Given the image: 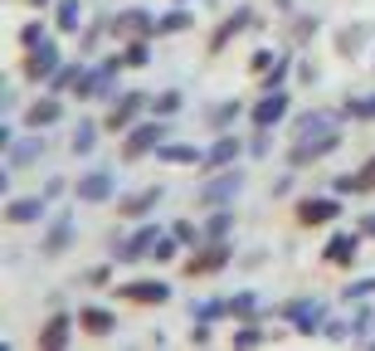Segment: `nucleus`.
<instances>
[{
	"label": "nucleus",
	"mask_w": 375,
	"mask_h": 351,
	"mask_svg": "<svg viewBox=\"0 0 375 351\" xmlns=\"http://www.w3.org/2000/svg\"><path fill=\"white\" fill-rule=\"evenodd\" d=\"M161 137H166V127H137V132L122 142V161H137V156H146V151H151Z\"/></svg>",
	"instance_id": "obj_1"
},
{
	"label": "nucleus",
	"mask_w": 375,
	"mask_h": 351,
	"mask_svg": "<svg viewBox=\"0 0 375 351\" xmlns=\"http://www.w3.org/2000/svg\"><path fill=\"white\" fill-rule=\"evenodd\" d=\"M297 220H302V225H327V220H336V200H317V195H312V200L297 205Z\"/></svg>",
	"instance_id": "obj_2"
},
{
	"label": "nucleus",
	"mask_w": 375,
	"mask_h": 351,
	"mask_svg": "<svg viewBox=\"0 0 375 351\" xmlns=\"http://www.w3.org/2000/svg\"><path fill=\"white\" fill-rule=\"evenodd\" d=\"M224 263H229V249H224V244H214L210 254H195V259H190L186 273H190V278H200V273H214V268H224Z\"/></svg>",
	"instance_id": "obj_3"
},
{
	"label": "nucleus",
	"mask_w": 375,
	"mask_h": 351,
	"mask_svg": "<svg viewBox=\"0 0 375 351\" xmlns=\"http://www.w3.org/2000/svg\"><path fill=\"white\" fill-rule=\"evenodd\" d=\"M282 113H287V93H278V88H273V93H268V98L254 108V127H273Z\"/></svg>",
	"instance_id": "obj_4"
},
{
	"label": "nucleus",
	"mask_w": 375,
	"mask_h": 351,
	"mask_svg": "<svg viewBox=\"0 0 375 351\" xmlns=\"http://www.w3.org/2000/svg\"><path fill=\"white\" fill-rule=\"evenodd\" d=\"M142 103H146V98H142V93H127V98H122V103H117V108H112V113H107V132H122V127H127V122H132V117L142 113Z\"/></svg>",
	"instance_id": "obj_5"
},
{
	"label": "nucleus",
	"mask_w": 375,
	"mask_h": 351,
	"mask_svg": "<svg viewBox=\"0 0 375 351\" xmlns=\"http://www.w3.org/2000/svg\"><path fill=\"white\" fill-rule=\"evenodd\" d=\"M336 142H341L336 132H327V137H317V142H302V146L292 151V166H307V161H317V156H327V151H332Z\"/></svg>",
	"instance_id": "obj_6"
},
{
	"label": "nucleus",
	"mask_w": 375,
	"mask_h": 351,
	"mask_svg": "<svg viewBox=\"0 0 375 351\" xmlns=\"http://www.w3.org/2000/svg\"><path fill=\"white\" fill-rule=\"evenodd\" d=\"M117 293L132 298V303H166V298H171L166 283H127V288H117Z\"/></svg>",
	"instance_id": "obj_7"
},
{
	"label": "nucleus",
	"mask_w": 375,
	"mask_h": 351,
	"mask_svg": "<svg viewBox=\"0 0 375 351\" xmlns=\"http://www.w3.org/2000/svg\"><path fill=\"white\" fill-rule=\"evenodd\" d=\"M59 113H64V108H59V98H44V103H34V108L25 113V127H29V132H39V127L59 122Z\"/></svg>",
	"instance_id": "obj_8"
},
{
	"label": "nucleus",
	"mask_w": 375,
	"mask_h": 351,
	"mask_svg": "<svg viewBox=\"0 0 375 351\" xmlns=\"http://www.w3.org/2000/svg\"><path fill=\"white\" fill-rule=\"evenodd\" d=\"M79 195H83V200H107V195H112V176H107V171L83 176V181H79Z\"/></svg>",
	"instance_id": "obj_9"
},
{
	"label": "nucleus",
	"mask_w": 375,
	"mask_h": 351,
	"mask_svg": "<svg viewBox=\"0 0 375 351\" xmlns=\"http://www.w3.org/2000/svg\"><path fill=\"white\" fill-rule=\"evenodd\" d=\"M54 64H59V49H54V44H44V49H34V54H29L25 74H29V78H44V74H54Z\"/></svg>",
	"instance_id": "obj_10"
},
{
	"label": "nucleus",
	"mask_w": 375,
	"mask_h": 351,
	"mask_svg": "<svg viewBox=\"0 0 375 351\" xmlns=\"http://www.w3.org/2000/svg\"><path fill=\"white\" fill-rule=\"evenodd\" d=\"M79 322H83V332H93V337H107L117 322H112V312H102V308H83L79 312Z\"/></svg>",
	"instance_id": "obj_11"
},
{
	"label": "nucleus",
	"mask_w": 375,
	"mask_h": 351,
	"mask_svg": "<svg viewBox=\"0 0 375 351\" xmlns=\"http://www.w3.org/2000/svg\"><path fill=\"white\" fill-rule=\"evenodd\" d=\"M234 156H239V137H224V142H214V151H210V156H200V166H210V171H214V166H224V161H234Z\"/></svg>",
	"instance_id": "obj_12"
},
{
	"label": "nucleus",
	"mask_w": 375,
	"mask_h": 351,
	"mask_svg": "<svg viewBox=\"0 0 375 351\" xmlns=\"http://www.w3.org/2000/svg\"><path fill=\"white\" fill-rule=\"evenodd\" d=\"M336 191H375V156L366 161V171H361V176H341V181H336Z\"/></svg>",
	"instance_id": "obj_13"
},
{
	"label": "nucleus",
	"mask_w": 375,
	"mask_h": 351,
	"mask_svg": "<svg viewBox=\"0 0 375 351\" xmlns=\"http://www.w3.org/2000/svg\"><path fill=\"white\" fill-rule=\"evenodd\" d=\"M39 210H44V200H15L5 215H10L15 225H29V220H39Z\"/></svg>",
	"instance_id": "obj_14"
},
{
	"label": "nucleus",
	"mask_w": 375,
	"mask_h": 351,
	"mask_svg": "<svg viewBox=\"0 0 375 351\" xmlns=\"http://www.w3.org/2000/svg\"><path fill=\"white\" fill-rule=\"evenodd\" d=\"M69 342V317H54L44 332H39V347H64Z\"/></svg>",
	"instance_id": "obj_15"
},
{
	"label": "nucleus",
	"mask_w": 375,
	"mask_h": 351,
	"mask_svg": "<svg viewBox=\"0 0 375 351\" xmlns=\"http://www.w3.org/2000/svg\"><path fill=\"white\" fill-rule=\"evenodd\" d=\"M151 244H161V234H156V230H142L137 239H132V244H127V249H117V254H122V259H142Z\"/></svg>",
	"instance_id": "obj_16"
},
{
	"label": "nucleus",
	"mask_w": 375,
	"mask_h": 351,
	"mask_svg": "<svg viewBox=\"0 0 375 351\" xmlns=\"http://www.w3.org/2000/svg\"><path fill=\"white\" fill-rule=\"evenodd\" d=\"M156 200H161V191L151 186V191H142V195H132V200L122 205V215H132V220H137V215H146V205H156Z\"/></svg>",
	"instance_id": "obj_17"
},
{
	"label": "nucleus",
	"mask_w": 375,
	"mask_h": 351,
	"mask_svg": "<svg viewBox=\"0 0 375 351\" xmlns=\"http://www.w3.org/2000/svg\"><path fill=\"white\" fill-rule=\"evenodd\" d=\"M351 254H356V239H351V234H341V239L327 244V259H332V263H351Z\"/></svg>",
	"instance_id": "obj_18"
},
{
	"label": "nucleus",
	"mask_w": 375,
	"mask_h": 351,
	"mask_svg": "<svg viewBox=\"0 0 375 351\" xmlns=\"http://www.w3.org/2000/svg\"><path fill=\"white\" fill-rule=\"evenodd\" d=\"M292 312H297V332H307V337H312V332H317V322H322V308L302 303V308H292Z\"/></svg>",
	"instance_id": "obj_19"
},
{
	"label": "nucleus",
	"mask_w": 375,
	"mask_h": 351,
	"mask_svg": "<svg viewBox=\"0 0 375 351\" xmlns=\"http://www.w3.org/2000/svg\"><path fill=\"white\" fill-rule=\"evenodd\" d=\"M59 29H79V0H59Z\"/></svg>",
	"instance_id": "obj_20"
},
{
	"label": "nucleus",
	"mask_w": 375,
	"mask_h": 351,
	"mask_svg": "<svg viewBox=\"0 0 375 351\" xmlns=\"http://www.w3.org/2000/svg\"><path fill=\"white\" fill-rule=\"evenodd\" d=\"M234 186H239V171H234V176H224L219 186H210V191H205V200H224V195H229Z\"/></svg>",
	"instance_id": "obj_21"
},
{
	"label": "nucleus",
	"mask_w": 375,
	"mask_h": 351,
	"mask_svg": "<svg viewBox=\"0 0 375 351\" xmlns=\"http://www.w3.org/2000/svg\"><path fill=\"white\" fill-rule=\"evenodd\" d=\"M69 234H74V225H69V220H64V225H59V230L49 234V244H44V249H49V254H59V249H64V244H69Z\"/></svg>",
	"instance_id": "obj_22"
},
{
	"label": "nucleus",
	"mask_w": 375,
	"mask_h": 351,
	"mask_svg": "<svg viewBox=\"0 0 375 351\" xmlns=\"http://www.w3.org/2000/svg\"><path fill=\"white\" fill-rule=\"evenodd\" d=\"M161 156H166V161H200V151H195V146H166Z\"/></svg>",
	"instance_id": "obj_23"
},
{
	"label": "nucleus",
	"mask_w": 375,
	"mask_h": 351,
	"mask_svg": "<svg viewBox=\"0 0 375 351\" xmlns=\"http://www.w3.org/2000/svg\"><path fill=\"white\" fill-rule=\"evenodd\" d=\"M122 29H146V20H142V10H127V15L117 20V34H122Z\"/></svg>",
	"instance_id": "obj_24"
},
{
	"label": "nucleus",
	"mask_w": 375,
	"mask_h": 351,
	"mask_svg": "<svg viewBox=\"0 0 375 351\" xmlns=\"http://www.w3.org/2000/svg\"><path fill=\"white\" fill-rule=\"evenodd\" d=\"M186 25H190V15H186V10H176V15H166L156 29H186Z\"/></svg>",
	"instance_id": "obj_25"
},
{
	"label": "nucleus",
	"mask_w": 375,
	"mask_h": 351,
	"mask_svg": "<svg viewBox=\"0 0 375 351\" xmlns=\"http://www.w3.org/2000/svg\"><path fill=\"white\" fill-rule=\"evenodd\" d=\"M146 59H151V54H146V44H142V39H137V44H132V49H127V64H146Z\"/></svg>",
	"instance_id": "obj_26"
},
{
	"label": "nucleus",
	"mask_w": 375,
	"mask_h": 351,
	"mask_svg": "<svg viewBox=\"0 0 375 351\" xmlns=\"http://www.w3.org/2000/svg\"><path fill=\"white\" fill-rule=\"evenodd\" d=\"M93 146V127H79V137H74V151H88Z\"/></svg>",
	"instance_id": "obj_27"
},
{
	"label": "nucleus",
	"mask_w": 375,
	"mask_h": 351,
	"mask_svg": "<svg viewBox=\"0 0 375 351\" xmlns=\"http://www.w3.org/2000/svg\"><path fill=\"white\" fill-rule=\"evenodd\" d=\"M229 225H234V215L224 210V215H214V220H210V234H224V230H229Z\"/></svg>",
	"instance_id": "obj_28"
},
{
	"label": "nucleus",
	"mask_w": 375,
	"mask_h": 351,
	"mask_svg": "<svg viewBox=\"0 0 375 351\" xmlns=\"http://www.w3.org/2000/svg\"><path fill=\"white\" fill-rule=\"evenodd\" d=\"M79 78H83V74H79V69H64V74H59V78H54V88H69V83H79Z\"/></svg>",
	"instance_id": "obj_29"
},
{
	"label": "nucleus",
	"mask_w": 375,
	"mask_h": 351,
	"mask_svg": "<svg viewBox=\"0 0 375 351\" xmlns=\"http://www.w3.org/2000/svg\"><path fill=\"white\" fill-rule=\"evenodd\" d=\"M176 108H181V98H176V93H166V98H156V113H176Z\"/></svg>",
	"instance_id": "obj_30"
},
{
	"label": "nucleus",
	"mask_w": 375,
	"mask_h": 351,
	"mask_svg": "<svg viewBox=\"0 0 375 351\" xmlns=\"http://www.w3.org/2000/svg\"><path fill=\"white\" fill-rule=\"evenodd\" d=\"M351 113H356V117H375V98H366V103H351Z\"/></svg>",
	"instance_id": "obj_31"
},
{
	"label": "nucleus",
	"mask_w": 375,
	"mask_h": 351,
	"mask_svg": "<svg viewBox=\"0 0 375 351\" xmlns=\"http://www.w3.org/2000/svg\"><path fill=\"white\" fill-rule=\"evenodd\" d=\"M366 230H371V234H375V220H366Z\"/></svg>",
	"instance_id": "obj_32"
}]
</instances>
